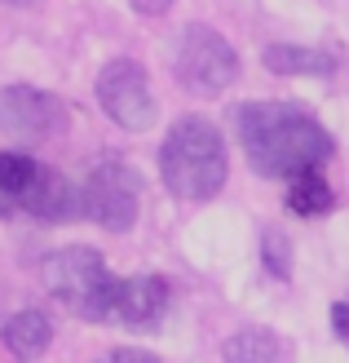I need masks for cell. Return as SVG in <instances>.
Instances as JSON below:
<instances>
[{"label":"cell","mask_w":349,"mask_h":363,"mask_svg":"<svg viewBox=\"0 0 349 363\" xmlns=\"http://www.w3.org/2000/svg\"><path fill=\"white\" fill-rule=\"evenodd\" d=\"M239 147H244L248 164L261 177H297L305 169H319L332 155V138L327 129L297 111V106L279 102H248L234 111Z\"/></svg>","instance_id":"1"},{"label":"cell","mask_w":349,"mask_h":363,"mask_svg":"<svg viewBox=\"0 0 349 363\" xmlns=\"http://www.w3.org/2000/svg\"><path fill=\"white\" fill-rule=\"evenodd\" d=\"M226 142L204 116H181L159 147V177L177 199H212L226 186Z\"/></svg>","instance_id":"2"},{"label":"cell","mask_w":349,"mask_h":363,"mask_svg":"<svg viewBox=\"0 0 349 363\" xmlns=\"http://www.w3.org/2000/svg\"><path fill=\"white\" fill-rule=\"evenodd\" d=\"M45 288L58 297L71 315H80L88 323H102L115 315L120 301V279L106 270L102 252L93 248H58L45 257Z\"/></svg>","instance_id":"3"},{"label":"cell","mask_w":349,"mask_h":363,"mask_svg":"<svg viewBox=\"0 0 349 363\" xmlns=\"http://www.w3.org/2000/svg\"><path fill=\"white\" fill-rule=\"evenodd\" d=\"M177 80L190 89V94H222L234 84L239 76V58L226 45V35H217L212 27H186L177 40V58H173Z\"/></svg>","instance_id":"4"},{"label":"cell","mask_w":349,"mask_h":363,"mask_svg":"<svg viewBox=\"0 0 349 363\" xmlns=\"http://www.w3.org/2000/svg\"><path fill=\"white\" fill-rule=\"evenodd\" d=\"M142 208V177L124 160H102L84 182V213L106 230H128Z\"/></svg>","instance_id":"5"},{"label":"cell","mask_w":349,"mask_h":363,"mask_svg":"<svg viewBox=\"0 0 349 363\" xmlns=\"http://www.w3.org/2000/svg\"><path fill=\"white\" fill-rule=\"evenodd\" d=\"M98 102H102V111L111 116L120 129H133V133L151 129L155 116H159L146 71L137 62H128V58H115V62L102 67V76H98Z\"/></svg>","instance_id":"6"},{"label":"cell","mask_w":349,"mask_h":363,"mask_svg":"<svg viewBox=\"0 0 349 363\" xmlns=\"http://www.w3.org/2000/svg\"><path fill=\"white\" fill-rule=\"evenodd\" d=\"M62 102L45 94V89H31V84H9L0 89V129L18 133V138H49L62 129Z\"/></svg>","instance_id":"7"},{"label":"cell","mask_w":349,"mask_h":363,"mask_svg":"<svg viewBox=\"0 0 349 363\" xmlns=\"http://www.w3.org/2000/svg\"><path fill=\"white\" fill-rule=\"evenodd\" d=\"M18 204L27 213L45 217V222H67V217H80L84 213V191H76L62 173L53 169H35V177L27 182V191L18 195Z\"/></svg>","instance_id":"8"},{"label":"cell","mask_w":349,"mask_h":363,"mask_svg":"<svg viewBox=\"0 0 349 363\" xmlns=\"http://www.w3.org/2000/svg\"><path fill=\"white\" fill-rule=\"evenodd\" d=\"M168 311V284L159 275H133L120 279V301H115V319H124L128 328H151Z\"/></svg>","instance_id":"9"},{"label":"cell","mask_w":349,"mask_h":363,"mask_svg":"<svg viewBox=\"0 0 349 363\" xmlns=\"http://www.w3.org/2000/svg\"><path fill=\"white\" fill-rule=\"evenodd\" d=\"M49 341H53V323L40 315V311H18L9 323H5V346L13 359H40L49 350Z\"/></svg>","instance_id":"10"},{"label":"cell","mask_w":349,"mask_h":363,"mask_svg":"<svg viewBox=\"0 0 349 363\" xmlns=\"http://www.w3.org/2000/svg\"><path fill=\"white\" fill-rule=\"evenodd\" d=\"M226 359L230 363H287V346L270 328H239L226 341Z\"/></svg>","instance_id":"11"},{"label":"cell","mask_w":349,"mask_h":363,"mask_svg":"<svg viewBox=\"0 0 349 363\" xmlns=\"http://www.w3.org/2000/svg\"><path fill=\"white\" fill-rule=\"evenodd\" d=\"M265 67L274 76H327L336 67V58L332 53H319V49H305V45H270Z\"/></svg>","instance_id":"12"},{"label":"cell","mask_w":349,"mask_h":363,"mask_svg":"<svg viewBox=\"0 0 349 363\" xmlns=\"http://www.w3.org/2000/svg\"><path fill=\"white\" fill-rule=\"evenodd\" d=\"M287 204L301 217H319V213L332 208V186L319 177V169H305L297 177H287Z\"/></svg>","instance_id":"13"},{"label":"cell","mask_w":349,"mask_h":363,"mask_svg":"<svg viewBox=\"0 0 349 363\" xmlns=\"http://www.w3.org/2000/svg\"><path fill=\"white\" fill-rule=\"evenodd\" d=\"M35 160H27V155H18V151H0V191L5 195H23L27 191V182L35 177Z\"/></svg>","instance_id":"14"},{"label":"cell","mask_w":349,"mask_h":363,"mask_svg":"<svg viewBox=\"0 0 349 363\" xmlns=\"http://www.w3.org/2000/svg\"><path fill=\"white\" fill-rule=\"evenodd\" d=\"M265 270L274 279H287V266H292V248H287V240L279 230H265Z\"/></svg>","instance_id":"15"},{"label":"cell","mask_w":349,"mask_h":363,"mask_svg":"<svg viewBox=\"0 0 349 363\" xmlns=\"http://www.w3.org/2000/svg\"><path fill=\"white\" fill-rule=\"evenodd\" d=\"M102 363H159L151 354H142V350H115V354H106Z\"/></svg>","instance_id":"16"},{"label":"cell","mask_w":349,"mask_h":363,"mask_svg":"<svg viewBox=\"0 0 349 363\" xmlns=\"http://www.w3.org/2000/svg\"><path fill=\"white\" fill-rule=\"evenodd\" d=\"M168 5H173V0H133V9H137V13H146V18L168 13Z\"/></svg>","instance_id":"17"},{"label":"cell","mask_w":349,"mask_h":363,"mask_svg":"<svg viewBox=\"0 0 349 363\" xmlns=\"http://www.w3.org/2000/svg\"><path fill=\"white\" fill-rule=\"evenodd\" d=\"M332 323H336V333H341V337H349V306H345V301L332 311Z\"/></svg>","instance_id":"18"}]
</instances>
